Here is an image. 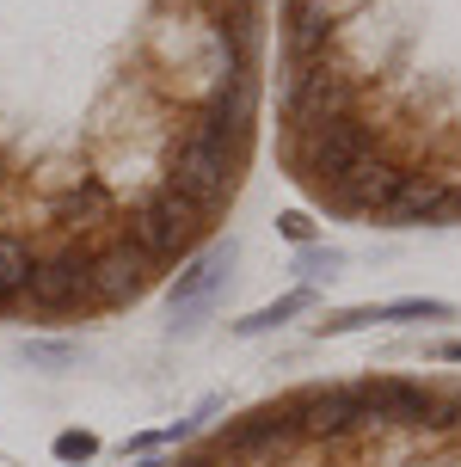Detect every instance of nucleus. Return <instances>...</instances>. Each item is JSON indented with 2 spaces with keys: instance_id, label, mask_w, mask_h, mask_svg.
Here are the masks:
<instances>
[{
  "instance_id": "f257e3e1",
  "label": "nucleus",
  "mask_w": 461,
  "mask_h": 467,
  "mask_svg": "<svg viewBox=\"0 0 461 467\" xmlns=\"http://www.w3.org/2000/svg\"><path fill=\"white\" fill-rule=\"evenodd\" d=\"M271 0H0V327L130 314L258 154Z\"/></svg>"
},
{
  "instance_id": "f03ea898",
  "label": "nucleus",
  "mask_w": 461,
  "mask_h": 467,
  "mask_svg": "<svg viewBox=\"0 0 461 467\" xmlns=\"http://www.w3.org/2000/svg\"><path fill=\"white\" fill-rule=\"evenodd\" d=\"M277 166L357 228L461 222V0H277Z\"/></svg>"
},
{
  "instance_id": "7ed1b4c3",
  "label": "nucleus",
  "mask_w": 461,
  "mask_h": 467,
  "mask_svg": "<svg viewBox=\"0 0 461 467\" xmlns=\"http://www.w3.org/2000/svg\"><path fill=\"white\" fill-rule=\"evenodd\" d=\"M166 467H461V375H339L258 400Z\"/></svg>"
},
{
  "instance_id": "20e7f679",
  "label": "nucleus",
  "mask_w": 461,
  "mask_h": 467,
  "mask_svg": "<svg viewBox=\"0 0 461 467\" xmlns=\"http://www.w3.org/2000/svg\"><path fill=\"white\" fill-rule=\"evenodd\" d=\"M400 320H456V307L449 302H424V296H413V302H369V307H345V314H332V320H320V338H339V332H363V327H400Z\"/></svg>"
},
{
  "instance_id": "39448f33",
  "label": "nucleus",
  "mask_w": 461,
  "mask_h": 467,
  "mask_svg": "<svg viewBox=\"0 0 461 467\" xmlns=\"http://www.w3.org/2000/svg\"><path fill=\"white\" fill-rule=\"evenodd\" d=\"M314 302V296H308V289H289V296H283V302H271V307H258V314H246V320H234V332H240V338H253V332H271V327H283V320H289V314H301V307Z\"/></svg>"
},
{
  "instance_id": "423d86ee",
  "label": "nucleus",
  "mask_w": 461,
  "mask_h": 467,
  "mask_svg": "<svg viewBox=\"0 0 461 467\" xmlns=\"http://www.w3.org/2000/svg\"><path fill=\"white\" fill-rule=\"evenodd\" d=\"M301 265H308V277H332V271H339V265H345V253H339V246H308V253H301Z\"/></svg>"
},
{
  "instance_id": "0eeeda50",
  "label": "nucleus",
  "mask_w": 461,
  "mask_h": 467,
  "mask_svg": "<svg viewBox=\"0 0 461 467\" xmlns=\"http://www.w3.org/2000/svg\"><path fill=\"white\" fill-rule=\"evenodd\" d=\"M277 228L289 234V240H296V246H308V240H314V234H320V228H314V215H301V210H289V215H277Z\"/></svg>"
},
{
  "instance_id": "6e6552de",
  "label": "nucleus",
  "mask_w": 461,
  "mask_h": 467,
  "mask_svg": "<svg viewBox=\"0 0 461 467\" xmlns=\"http://www.w3.org/2000/svg\"><path fill=\"white\" fill-rule=\"evenodd\" d=\"M56 449H62V455H92V437H62Z\"/></svg>"
},
{
  "instance_id": "1a4fd4ad",
  "label": "nucleus",
  "mask_w": 461,
  "mask_h": 467,
  "mask_svg": "<svg viewBox=\"0 0 461 467\" xmlns=\"http://www.w3.org/2000/svg\"><path fill=\"white\" fill-rule=\"evenodd\" d=\"M431 357H437V363H461V338H449V345H437Z\"/></svg>"
}]
</instances>
